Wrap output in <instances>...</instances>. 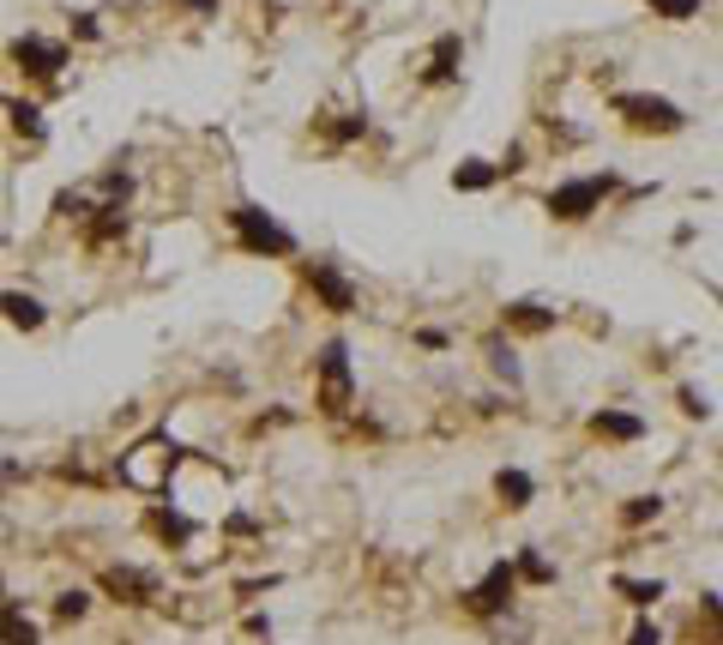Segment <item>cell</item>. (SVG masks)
<instances>
[{
	"mask_svg": "<svg viewBox=\"0 0 723 645\" xmlns=\"http://www.w3.org/2000/svg\"><path fill=\"white\" fill-rule=\"evenodd\" d=\"M314 410L326 422L356 410V363H350V338H338V332L314 351Z\"/></svg>",
	"mask_w": 723,
	"mask_h": 645,
	"instance_id": "1",
	"label": "cell"
},
{
	"mask_svg": "<svg viewBox=\"0 0 723 645\" xmlns=\"http://www.w3.org/2000/svg\"><path fill=\"white\" fill-rule=\"evenodd\" d=\"M224 224H229V236H236V248H241V254H253V260H295V254H302L295 229H283L278 217H271L266 205H253V200L229 205Z\"/></svg>",
	"mask_w": 723,
	"mask_h": 645,
	"instance_id": "2",
	"label": "cell"
},
{
	"mask_svg": "<svg viewBox=\"0 0 723 645\" xmlns=\"http://www.w3.org/2000/svg\"><path fill=\"white\" fill-rule=\"evenodd\" d=\"M622 187V175L615 170H597V175H573V182H554L542 193V212L554 217V224H585V217L603 212V200Z\"/></svg>",
	"mask_w": 723,
	"mask_h": 645,
	"instance_id": "3",
	"label": "cell"
},
{
	"mask_svg": "<svg viewBox=\"0 0 723 645\" xmlns=\"http://www.w3.org/2000/svg\"><path fill=\"white\" fill-rule=\"evenodd\" d=\"M609 109L622 115V127H633V133H651V139H669L688 127V109H681L676 97L663 92H615Z\"/></svg>",
	"mask_w": 723,
	"mask_h": 645,
	"instance_id": "4",
	"label": "cell"
},
{
	"mask_svg": "<svg viewBox=\"0 0 723 645\" xmlns=\"http://www.w3.org/2000/svg\"><path fill=\"white\" fill-rule=\"evenodd\" d=\"M7 61H12V73L19 79H61V67H73V55H67V43H55V36H43V31H19L7 43Z\"/></svg>",
	"mask_w": 723,
	"mask_h": 645,
	"instance_id": "5",
	"label": "cell"
},
{
	"mask_svg": "<svg viewBox=\"0 0 723 645\" xmlns=\"http://www.w3.org/2000/svg\"><path fill=\"white\" fill-rule=\"evenodd\" d=\"M302 283H307V295H314L320 308H326V314H356V302H362V290H356V278L344 272L338 260H326V254H320V260H302Z\"/></svg>",
	"mask_w": 723,
	"mask_h": 645,
	"instance_id": "6",
	"label": "cell"
},
{
	"mask_svg": "<svg viewBox=\"0 0 723 645\" xmlns=\"http://www.w3.org/2000/svg\"><path fill=\"white\" fill-rule=\"evenodd\" d=\"M512 598H519V567H512V561H495L471 591H464V610H471L476 622H495V615L512 610Z\"/></svg>",
	"mask_w": 723,
	"mask_h": 645,
	"instance_id": "7",
	"label": "cell"
},
{
	"mask_svg": "<svg viewBox=\"0 0 723 645\" xmlns=\"http://www.w3.org/2000/svg\"><path fill=\"white\" fill-rule=\"evenodd\" d=\"M554 326H561V308L531 302V295L500 308V332H507V338H542V332H554Z\"/></svg>",
	"mask_w": 723,
	"mask_h": 645,
	"instance_id": "8",
	"label": "cell"
},
{
	"mask_svg": "<svg viewBox=\"0 0 723 645\" xmlns=\"http://www.w3.org/2000/svg\"><path fill=\"white\" fill-rule=\"evenodd\" d=\"M97 591H109L115 603H151V598H158V573L115 561V567H102V573H97Z\"/></svg>",
	"mask_w": 723,
	"mask_h": 645,
	"instance_id": "9",
	"label": "cell"
},
{
	"mask_svg": "<svg viewBox=\"0 0 723 645\" xmlns=\"http://www.w3.org/2000/svg\"><path fill=\"white\" fill-rule=\"evenodd\" d=\"M585 429L597 434V441H609V447H633V441H645V417H633V410H622V405L591 410Z\"/></svg>",
	"mask_w": 723,
	"mask_h": 645,
	"instance_id": "10",
	"label": "cell"
},
{
	"mask_svg": "<svg viewBox=\"0 0 723 645\" xmlns=\"http://www.w3.org/2000/svg\"><path fill=\"white\" fill-rule=\"evenodd\" d=\"M458 67H464V36H434L429 49V67H422V85L429 92H441V85H458Z\"/></svg>",
	"mask_w": 723,
	"mask_h": 645,
	"instance_id": "11",
	"label": "cell"
},
{
	"mask_svg": "<svg viewBox=\"0 0 723 645\" xmlns=\"http://www.w3.org/2000/svg\"><path fill=\"white\" fill-rule=\"evenodd\" d=\"M0 320H7L12 332H43L48 326V302L31 290H0Z\"/></svg>",
	"mask_w": 723,
	"mask_h": 645,
	"instance_id": "12",
	"label": "cell"
},
{
	"mask_svg": "<svg viewBox=\"0 0 723 645\" xmlns=\"http://www.w3.org/2000/svg\"><path fill=\"white\" fill-rule=\"evenodd\" d=\"M79 236H85V248H109V241H121L127 236V205L97 200V205H90V217L79 224Z\"/></svg>",
	"mask_w": 723,
	"mask_h": 645,
	"instance_id": "13",
	"label": "cell"
},
{
	"mask_svg": "<svg viewBox=\"0 0 723 645\" xmlns=\"http://www.w3.org/2000/svg\"><path fill=\"white\" fill-rule=\"evenodd\" d=\"M145 525H151V537H163L170 549H187V544H193V531H199V525H193L181 507H170V501H151Z\"/></svg>",
	"mask_w": 723,
	"mask_h": 645,
	"instance_id": "14",
	"label": "cell"
},
{
	"mask_svg": "<svg viewBox=\"0 0 723 645\" xmlns=\"http://www.w3.org/2000/svg\"><path fill=\"white\" fill-rule=\"evenodd\" d=\"M495 501H500L507 513H525V507L537 501V476L519 471V464H500V471H495Z\"/></svg>",
	"mask_w": 723,
	"mask_h": 645,
	"instance_id": "15",
	"label": "cell"
},
{
	"mask_svg": "<svg viewBox=\"0 0 723 645\" xmlns=\"http://www.w3.org/2000/svg\"><path fill=\"white\" fill-rule=\"evenodd\" d=\"M483 356H488V374L507 386H525V363H519V344L507 338V332H488L483 338Z\"/></svg>",
	"mask_w": 723,
	"mask_h": 645,
	"instance_id": "16",
	"label": "cell"
},
{
	"mask_svg": "<svg viewBox=\"0 0 723 645\" xmlns=\"http://www.w3.org/2000/svg\"><path fill=\"white\" fill-rule=\"evenodd\" d=\"M0 645H43V627L31 622L19 598H0Z\"/></svg>",
	"mask_w": 723,
	"mask_h": 645,
	"instance_id": "17",
	"label": "cell"
},
{
	"mask_svg": "<svg viewBox=\"0 0 723 645\" xmlns=\"http://www.w3.org/2000/svg\"><path fill=\"white\" fill-rule=\"evenodd\" d=\"M500 175H495V158H464L458 170H452V193H488Z\"/></svg>",
	"mask_w": 723,
	"mask_h": 645,
	"instance_id": "18",
	"label": "cell"
},
{
	"mask_svg": "<svg viewBox=\"0 0 723 645\" xmlns=\"http://www.w3.org/2000/svg\"><path fill=\"white\" fill-rule=\"evenodd\" d=\"M7 115H12V133H24L31 146H43V139H48V127H43V103L19 97V103H7Z\"/></svg>",
	"mask_w": 723,
	"mask_h": 645,
	"instance_id": "19",
	"label": "cell"
},
{
	"mask_svg": "<svg viewBox=\"0 0 723 645\" xmlns=\"http://www.w3.org/2000/svg\"><path fill=\"white\" fill-rule=\"evenodd\" d=\"M90 603H97V598H90L85 585H67V591H55V603H48V610H55L61 627H73V622H85V615H90Z\"/></svg>",
	"mask_w": 723,
	"mask_h": 645,
	"instance_id": "20",
	"label": "cell"
},
{
	"mask_svg": "<svg viewBox=\"0 0 723 645\" xmlns=\"http://www.w3.org/2000/svg\"><path fill=\"white\" fill-rule=\"evenodd\" d=\"M615 519L627 525V531H639V525H657L663 519V495H633V501H622V513Z\"/></svg>",
	"mask_w": 723,
	"mask_h": 645,
	"instance_id": "21",
	"label": "cell"
},
{
	"mask_svg": "<svg viewBox=\"0 0 723 645\" xmlns=\"http://www.w3.org/2000/svg\"><path fill=\"white\" fill-rule=\"evenodd\" d=\"M512 567H519V579H531V585H554V561H549V555H542L537 544H525Z\"/></svg>",
	"mask_w": 723,
	"mask_h": 645,
	"instance_id": "22",
	"label": "cell"
},
{
	"mask_svg": "<svg viewBox=\"0 0 723 645\" xmlns=\"http://www.w3.org/2000/svg\"><path fill=\"white\" fill-rule=\"evenodd\" d=\"M615 591H622L633 610H651V603L663 598V579H615Z\"/></svg>",
	"mask_w": 723,
	"mask_h": 645,
	"instance_id": "23",
	"label": "cell"
},
{
	"mask_svg": "<svg viewBox=\"0 0 723 645\" xmlns=\"http://www.w3.org/2000/svg\"><path fill=\"white\" fill-rule=\"evenodd\" d=\"M90 205H97V200H90L85 187H61V193H55V217H67V224H85Z\"/></svg>",
	"mask_w": 723,
	"mask_h": 645,
	"instance_id": "24",
	"label": "cell"
},
{
	"mask_svg": "<svg viewBox=\"0 0 723 645\" xmlns=\"http://www.w3.org/2000/svg\"><path fill=\"white\" fill-rule=\"evenodd\" d=\"M645 7H651L663 24H688V19H700L705 0H645Z\"/></svg>",
	"mask_w": 723,
	"mask_h": 645,
	"instance_id": "25",
	"label": "cell"
},
{
	"mask_svg": "<svg viewBox=\"0 0 723 645\" xmlns=\"http://www.w3.org/2000/svg\"><path fill=\"white\" fill-rule=\"evenodd\" d=\"M676 405H681V417H693V422L712 417V398H705L700 386H676Z\"/></svg>",
	"mask_w": 723,
	"mask_h": 645,
	"instance_id": "26",
	"label": "cell"
},
{
	"mask_svg": "<svg viewBox=\"0 0 723 645\" xmlns=\"http://www.w3.org/2000/svg\"><path fill=\"white\" fill-rule=\"evenodd\" d=\"M525 163H531V151H525V146H507V151L495 158V175H519Z\"/></svg>",
	"mask_w": 723,
	"mask_h": 645,
	"instance_id": "27",
	"label": "cell"
},
{
	"mask_svg": "<svg viewBox=\"0 0 723 645\" xmlns=\"http://www.w3.org/2000/svg\"><path fill=\"white\" fill-rule=\"evenodd\" d=\"M627 645H663V627H657V622H633Z\"/></svg>",
	"mask_w": 723,
	"mask_h": 645,
	"instance_id": "28",
	"label": "cell"
},
{
	"mask_svg": "<svg viewBox=\"0 0 723 645\" xmlns=\"http://www.w3.org/2000/svg\"><path fill=\"white\" fill-rule=\"evenodd\" d=\"M73 36H79V43H97V12H73Z\"/></svg>",
	"mask_w": 723,
	"mask_h": 645,
	"instance_id": "29",
	"label": "cell"
},
{
	"mask_svg": "<svg viewBox=\"0 0 723 645\" xmlns=\"http://www.w3.org/2000/svg\"><path fill=\"white\" fill-rule=\"evenodd\" d=\"M417 344H422V351H452V332H441V326H422V332H417Z\"/></svg>",
	"mask_w": 723,
	"mask_h": 645,
	"instance_id": "30",
	"label": "cell"
}]
</instances>
